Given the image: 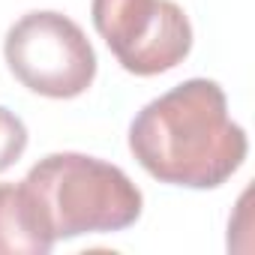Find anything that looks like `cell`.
<instances>
[{
	"label": "cell",
	"mask_w": 255,
	"mask_h": 255,
	"mask_svg": "<svg viewBox=\"0 0 255 255\" xmlns=\"http://www.w3.org/2000/svg\"><path fill=\"white\" fill-rule=\"evenodd\" d=\"M27 150V126L18 114L0 105V171H6Z\"/></svg>",
	"instance_id": "8992f818"
},
{
	"label": "cell",
	"mask_w": 255,
	"mask_h": 255,
	"mask_svg": "<svg viewBox=\"0 0 255 255\" xmlns=\"http://www.w3.org/2000/svg\"><path fill=\"white\" fill-rule=\"evenodd\" d=\"M3 54L12 75L48 99L81 96L96 78L93 45L63 12L39 9L21 15L3 39Z\"/></svg>",
	"instance_id": "3957f363"
},
{
	"label": "cell",
	"mask_w": 255,
	"mask_h": 255,
	"mask_svg": "<svg viewBox=\"0 0 255 255\" xmlns=\"http://www.w3.org/2000/svg\"><path fill=\"white\" fill-rule=\"evenodd\" d=\"M93 27L132 75H159L192 51V24L174 0H93Z\"/></svg>",
	"instance_id": "277c9868"
},
{
	"label": "cell",
	"mask_w": 255,
	"mask_h": 255,
	"mask_svg": "<svg viewBox=\"0 0 255 255\" xmlns=\"http://www.w3.org/2000/svg\"><path fill=\"white\" fill-rule=\"evenodd\" d=\"M51 246V225L30 186L0 183V255H48Z\"/></svg>",
	"instance_id": "5b68a950"
},
{
	"label": "cell",
	"mask_w": 255,
	"mask_h": 255,
	"mask_svg": "<svg viewBox=\"0 0 255 255\" xmlns=\"http://www.w3.org/2000/svg\"><path fill=\"white\" fill-rule=\"evenodd\" d=\"M24 183L36 195L54 240L111 234L138 222L144 198L123 168L84 153L39 159Z\"/></svg>",
	"instance_id": "7a4b0ae2"
},
{
	"label": "cell",
	"mask_w": 255,
	"mask_h": 255,
	"mask_svg": "<svg viewBox=\"0 0 255 255\" xmlns=\"http://www.w3.org/2000/svg\"><path fill=\"white\" fill-rule=\"evenodd\" d=\"M129 150L159 183L216 189L243 165L249 141L228 114L225 90L210 78H189L135 114Z\"/></svg>",
	"instance_id": "6da1fadb"
}]
</instances>
